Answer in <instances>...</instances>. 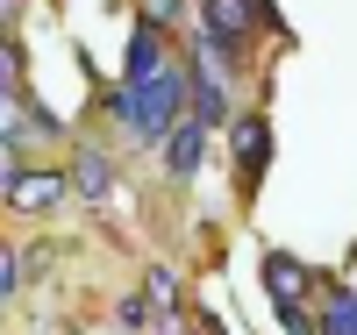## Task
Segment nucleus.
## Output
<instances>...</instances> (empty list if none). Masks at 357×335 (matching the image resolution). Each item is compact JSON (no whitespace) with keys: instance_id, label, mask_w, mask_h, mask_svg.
<instances>
[{"instance_id":"nucleus-5","label":"nucleus","mask_w":357,"mask_h":335,"mask_svg":"<svg viewBox=\"0 0 357 335\" xmlns=\"http://www.w3.org/2000/svg\"><path fill=\"white\" fill-rule=\"evenodd\" d=\"M264 293L279 307H307V264L286 257V250H264Z\"/></svg>"},{"instance_id":"nucleus-3","label":"nucleus","mask_w":357,"mask_h":335,"mask_svg":"<svg viewBox=\"0 0 357 335\" xmlns=\"http://www.w3.org/2000/svg\"><path fill=\"white\" fill-rule=\"evenodd\" d=\"M172 36H165V22H151V15H136V29H129V79L122 86H143V79H158L165 65H172V50H165Z\"/></svg>"},{"instance_id":"nucleus-6","label":"nucleus","mask_w":357,"mask_h":335,"mask_svg":"<svg viewBox=\"0 0 357 335\" xmlns=\"http://www.w3.org/2000/svg\"><path fill=\"white\" fill-rule=\"evenodd\" d=\"M200 150H207V121H178V129L165 136V164H172V178H193L200 171Z\"/></svg>"},{"instance_id":"nucleus-2","label":"nucleus","mask_w":357,"mask_h":335,"mask_svg":"<svg viewBox=\"0 0 357 335\" xmlns=\"http://www.w3.org/2000/svg\"><path fill=\"white\" fill-rule=\"evenodd\" d=\"M186 72H193V121L222 129V114H229V93H222V36H215V29H200V36H193V57H186Z\"/></svg>"},{"instance_id":"nucleus-7","label":"nucleus","mask_w":357,"mask_h":335,"mask_svg":"<svg viewBox=\"0 0 357 335\" xmlns=\"http://www.w3.org/2000/svg\"><path fill=\"white\" fill-rule=\"evenodd\" d=\"M264 150H272V129H264L257 114H250V121H236V171H243V186H257Z\"/></svg>"},{"instance_id":"nucleus-1","label":"nucleus","mask_w":357,"mask_h":335,"mask_svg":"<svg viewBox=\"0 0 357 335\" xmlns=\"http://www.w3.org/2000/svg\"><path fill=\"white\" fill-rule=\"evenodd\" d=\"M107 107L122 114L143 143H165L178 121H186V107H193V72L186 65H165L158 79H143V86H114Z\"/></svg>"},{"instance_id":"nucleus-4","label":"nucleus","mask_w":357,"mask_h":335,"mask_svg":"<svg viewBox=\"0 0 357 335\" xmlns=\"http://www.w3.org/2000/svg\"><path fill=\"white\" fill-rule=\"evenodd\" d=\"M57 200H65V178L57 171H8V207L15 215H43Z\"/></svg>"},{"instance_id":"nucleus-8","label":"nucleus","mask_w":357,"mask_h":335,"mask_svg":"<svg viewBox=\"0 0 357 335\" xmlns=\"http://www.w3.org/2000/svg\"><path fill=\"white\" fill-rule=\"evenodd\" d=\"M72 186H79L86 200H107V186H114V164L100 157V150H79V164H72Z\"/></svg>"},{"instance_id":"nucleus-10","label":"nucleus","mask_w":357,"mask_h":335,"mask_svg":"<svg viewBox=\"0 0 357 335\" xmlns=\"http://www.w3.org/2000/svg\"><path fill=\"white\" fill-rule=\"evenodd\" d=\"M143 15H151V22H165V29H172L178 15H186V0H143Z\"/></svg>"},{"instance_id":"nucleus-9","label":"nucleus","mask_w":357,"mask_h":335,"mask_svg":"<svg viewBox=\"0 0 357 335\" xmlns=\"http://www.w3.org/2000/svg\"><path fill=\"white\" fill-rule=\"evenodd\" d=\"M151 299H158V307H172V299H178V271H165V264L151 271Z\"/></svg>"}]
</instances>
